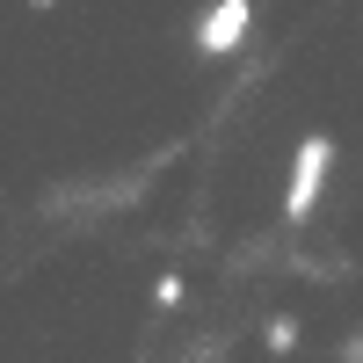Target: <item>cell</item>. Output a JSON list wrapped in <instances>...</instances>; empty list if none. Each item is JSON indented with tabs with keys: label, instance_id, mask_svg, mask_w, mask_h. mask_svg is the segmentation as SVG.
I'll list each match as a JSON object with an SVG mask.
<instances>
[{
	"label": "cell",
	"instance_id": "1",
	"mask_svg": "<svg viewBox=\"0 0 363 363\" xmlns=\"http://www.w3.org/2000/svg\"><path fill=\"white\" fill-rule=\"evenodd\" d=\"M327 167H335V138H327V131L298 138L291 189H284V218H291V225H306V218H313V203H320V189H327Z\"/></svg>",
	"mask_w": 363,
	"mask_h": 363
},
{
	"label": "cell",
	"instance_id": "2",
	"mask_svg": "<svg viewBox=\"0 0 363 363\" xmlns=\"http://www.w3.org/2000/svg\"><path fill=\"white\" fill-rule=\"evenodd\" d=\"M247 29H255V0H218V8H203V22H196V51L203 58H233L247 44Z\"/></svg>",
	"mask_w": 363,
	"mask_h": 363
},
{
	"label": "cell",
	"instance_id": "3",
	"mask_svg": "<svg viewBox=\"0 0 363 363\" xmlns=\"http://www.w3.org/2000/svg\"><path fill=\"white\" fill-rule=\"evenodd\" d=\"M269 349H277V356L298 349V320H291V313H284V320H269Z\"/></svg>",
	"mask_w": 363,
	"mask_h": 363
},
{
	"label": "cell",
	"instance_id": "4",
	"mask_svg": "<svg viewBox=\"0 0 363 363\" xmlns=\"http://www.w3.org/2000/svg\"><path fill=\"white\" fill-rule=\"evenodd\" d=\"M153 306H160V313L182 306V277H160V284H153Z\"/></svg>",
	"mask_w": 363,
	"mask_h": 363
},
{
	"label": "cell",
	"instance_id": "5",
	"mask_svg": "<svg viewBox=\"0 0 363 363\" xmlns=\"http://www.w3.org/2000/svg\"><path fill=\"white\" fill-rule=\"evenodd\" d=\"M342 363H363V335H349V349H342Z\"/></svg>",
	"mask_w": 363,
	"mask_h": 363
},
{
	"label": "cell",
	"instance_id": "6",
	"mask_svg": "<svg viewBox=\"0 0 363 363\" xmlns=\"http://www.w3.org/2000/svg\"><path fill=\"white\" fill-rule=\"evenodd\" d=\"M37 8H58V0H37Z\"/></svg>",
	"mask_w": 363,
	"mask_h": 363
}]
</instances>
